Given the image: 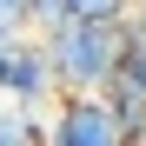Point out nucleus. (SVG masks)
<instances>
[{
	"label": "nucleus",
	"mask_w": 146,
	"mask_h": 146,
	"mask_svg": "<svg viewBox=\"0 0 146 146\" xmlns=\"http://www.w3.org/2000/svg\"><path fill=\"white\" fill-rule=\"evenodd\" d=\"M33 139H46V126H40L27 106L0 100V146H33Z\"/></svg>",
	"instance_id": "nucleus-5"
},
{
	"label": "nucleus",
	"mask_w": 146,
	"mask_h": 146,
	"mask_svg": "<svg viewBox=\"0 0 146 146\" xmlns=\"http://www.w3.org/2000/svg\"><path fill=\"white\" fill-rule=\"evenodd\" d=\"M73 20H93V27H126V0H66Z\"/></svg>",
	"instance_id": "nucleus-6"
},
{
	"label": "nucleus",
	"mask_w": 146,
	"mask_h": 146,
	"mask_svg": "<svg viewBox=\"0 0 146 146\" xmlns=\"http://www.w3.org/2000/svg\"><path fill=\"white\" fill-rule=\"evenodd\" d=\"M33 27V0H0V33H27Z\"/></svg>",
	"instance_id": "nucleus-7"
},
{
	"label": "nucleus",
	"mask_w": 146,
	"mask_h": 146,
	"mask_svg": "<svg viewBox=\"0 0 146 146\" xmlns=\"http://www.w3.org/2000/svg\"><path fill=\"white\" fill-rule=\"evenodd\" d=\"M126 66H133V73H146V13L126 27Z\"/></svg>",
	"instance_id": "nucleus-8"
},
{
	"label": "nucleus",
	"mask_w": 146,
	"mask_h": 146,
	"mask_svg": "<svg viewBox=\"0 0 146 146\" xmlns=\"http://www.w3.org/2000/svg\"><path fill=\"white\" fill-rule=\"evenodd\" d=\"M46 146H133L106 93H66L46 119Z\"/></svg>",
	"instance_id": "nucleus-2"
},
{
	"label": "nucleus",
	"mask_w": 146,
	"mask_h": 146,
	"mask_svg": "<svg viewBox=\"0 0 146 146\" xmlns=\"http://www.w3.org/2000/svg\"><path fill=\"white\" fill-rule=\"evenodd\" d=\"M53 86H60V73H53L46 40H27V33H20V40L7 46V66H0V100H13V106L40 113L46 100H53Z\"/></svg>",
	"instance_id": "nucleus-3"
},
{
	"label": "nucleus",
	"mask_w": 146,
	"mask_h": 146,
	"mask_svg": "<svg viewBox=\"0 0 146 146\" xmlns=\"http://www.w3.org/2000/svg\"><path fill=\"white\" fill-rule=\"evenodd\" d=\"M106 106L119 113V126H126V139H146V73L119 66L106 80Z\"/></svg>",
	"instance_id": "nucleus-4"
},
{
	"label": "nucleus",
	"mask_w": 146,
	"mask_h": 146,
	"mask_svg": "<svg viewBox=\"0 0 146 146\" xmlns=\"http://www.w3.org/2000/svg\"><path fill=\"white\" fill-rule=\"evenodd\" d=\"M53 73L66 93H106V80L126 66V27H93V20H66V27L40 33Z\"/></svg>",
	"instance_id": "nucleus-1"
}]
</instances>
